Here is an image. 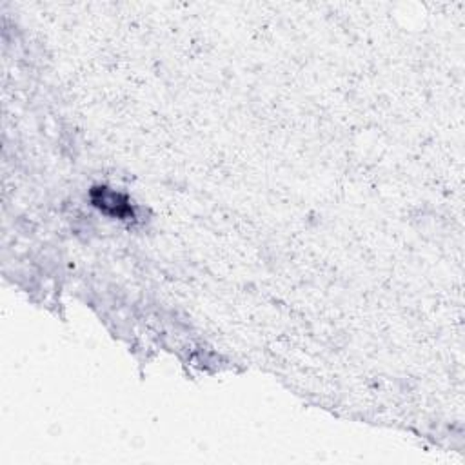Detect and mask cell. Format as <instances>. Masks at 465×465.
<instances>
[{"instance_id":"cell-1","label":"cell","mask_w":465,"mask_h":465,"mask_svg":"<svg viewBox=\"0 0 465 465\" xmlns=\"http://www.w3.org/2000/svg\"><path fill=\"white\" fill-rule=\"evenodd\" d=\"M95 193L96 195H100V198L95 197V204L96 206H100V209H104V211H109V208H111L113 215H116V217H124V215L129 213V209H131L124 200H122V197L116 195V193L107 191L104 187H100V191Z\"/></svg>"}]
</instances>
